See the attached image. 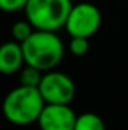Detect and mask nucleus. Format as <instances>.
Masks as SVG:
<instances>
[{"label":"nucleus","mask_w":128,"mask_h":130,"mask_svg":"<svg viewBox=\"0 0 128 130\" xmlns=\"http://www.w3.org/2000/svg\"><path fill=\"white\" fill-rule=\"evenodd\" d=\"M45 104L39 88L18 85L9 91L3 100V115L15 126H29L38 123Z\"/></svg>","instance_id":"1"},{"label":"nucleus","mask_w":128,"mask_h":130,"mask_svg":"<svg viewBox=\"0 0 128 130\" xmlns=\"http://www.w3.org/2000/svg\"><path fill=\"white\" fill-rule=\"evenodd\" d=\"M26 64L39 68L41 71L54 70L63 59L65 45L56 32L39 30L35 32L21 42Z\"/></svg>","instance_id":"2"},{"label":"nucleus","mask_w":128,"mask_h":130,"mask_svg":"<svg viewBox=\"0 0 128 130\" xmlns=\"http://www.w3.org/2000/svg\"><path fill=\"white\" fill-rule=\"evenodd\" d=\"M72 6V0H29L24 12L35 29L57 32L65 27Z\"/></svg>","instance_id":"3"},{"label":"nucleus","mask_w":128,"mask_h":130,"mask_svg":"<svg viewBox=\"0 0 128 130\" xmlns=\"http://www.w3.org/2000/svg\"><path fill=\"white\" fill-rule=\"evenodd\" d=\"M102 23L101 11L96 8V5L89 2H81L72 6L68 20L65 23V30L69 36H84L91 38L94 36Z\"/></svg>","instance_id":"4"},{"label":"nucleus","mask_w":128,"mask_h":130,"mask_svg":"<svg viewBox=\"0 0 128 130\" xmlns=\"http://www.w3.org/2000/svg\"><path fill=\"white\" fill-rule=\"evenodd\" d=\"M38 88L45 103H57V104H71L77 91L74 80L68 74L54 70L44 73Z\"/></svg>","instance_id":"5"},{"label":"nucleus","mask_w":128,"mask_h":130,"mask_svg":"<svg viewBox=\"0 0 128 130\" xmlns=\"http://www.w3.org/2000/svg\"><path fill=\"white\" fill-rule=\"evenodd\" d=\"M77 113L69 104L47 103L38 118L41 130H74Z\"/></svg>","instance_id":"6"},{"label":"nucleus","mask_w":128,"mask_h":130,"mask_svg":"<svg viewBox=\"0 0 128 130\" xmlns=\"http://www.w3.org/2000/svg\"><path fill=\"white\" fill-rule=\"evenodd\" d=\"M26 65L23 45L18 41H8L0 47V73L15 74Z\"/></svg>","instance_id":"7"},{"label":"nucleus","mask_w":128,"mask_h":130,"mask_svg":"<svg viewBox=\"0 0 128 130\" xmlns=\"http://www.w3.org/2000/svg\"><path fill=\"white\" fill-rule=\"evenodd\" d=\"M74 130H105L102 118L95 112H84L77 115Z\"/></svg>","instance_id":"8"},{"label":"nucleus","mask_w":128,"mask_h":130,"mask_svg":"<svg viewBox=\"0 0 128 130\" xmlns=\"http://www.w3.org/2000/svg\"><path fill=\"white\" fill-rule=\"evenodd\" d=\"M42 76H44V71H41L39 68L32 67V65H24L21 70H20V85H24V86H32V88H38L41 80H42Z\"/></svg>","instance_id":"9"},{"label":"nucleus","mask_w":128,"mask_h":130,"mask_svg":"<svg viewBox=\"0 0 128 130\" xmlns=\"http://www.w3.org/2000/svg\"><path fill=\"white\" fill-rule=\"evenodd\" d=\"M36 29L33 27V24L26 18V20H18L12 24L11 27V35H12V39L18 41V42H24Z\"/></svg>","instance_id":"10"},{"label":"nucleus","mask_w":128,"mask_h":130,"mask_svg":"<svg viewBox=\"0 0 128 130\" xmlns=\"http://www.w3.org/2000/svg\"><path fill=\"white\" fill-rule=\"evenodd\" d=\"M69 52L77 56V58H81L84 56L88 52H89V38H84V36H71V41H69Z\"/></svg>","instance_id":"11"},{"label":"nucleus","mask_w":128,"mask_h":130,"mask_svg":"<svg viewBox=\"0 0 128 130\" xmlns=\"http://www.w3.org/2000/svg\"><path fill=\"white\" fill-rule=\"evenodd\" d=\"M29 0H0V9L5 12H17L26 8Z\"/></svg>","instance_id":"12"}]
</instances>
